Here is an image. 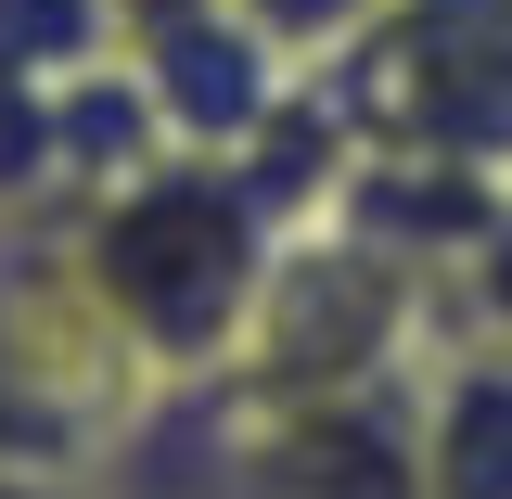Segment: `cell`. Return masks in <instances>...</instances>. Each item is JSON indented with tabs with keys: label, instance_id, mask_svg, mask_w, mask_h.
<instances>
[{
	"label": "cell",
	"instance_id": "cell-2",
	"mask_svg": "<svg viewBox=\"0 0 512 499\" xmlns=\"http://www.w3.org/2000/svg\"><path fill=\"white\" fill-rule=\"evenodd\" d=\"M308 103L333 154L512 192V0H384L308 64Z\"/></svg>",
	"mask_w": 512,
	"mask_h": 499
},
{
	"label": "cell",
	"instance_id": "cell-7",
	"mask_svg": "<svg viewBox=\"0 0 512 499\" xmlns=\"http://www.w3.org/2000/svg\"><path fill=\"white\" fill-rule=\"evenodd\" d=\"M0 499H77V487H64V474H39V461H13V448H0Z\"/></svg>",
	"mask_w": 512,
	"mask_h": 499
},
{
	"label": "cell",
	"instance_id": "cell-5",
	"mask_svg": "<svg viewBox=\"0 0 512 499\" xmlns=\"http://www.w3.org/2000/svg\"><path fill=\"white\" fill-rule=\"evenodd\" d=\"M244 13H256V26H269V39H282L295 64H320L333 39H359V26H372L384 0H244Z\"/></svg>",
	"mask_w": 512,
	"mask_h": 499
},
{
	"label": "cell",
	"instance_id": "cell-8",
	"mask_svg": "<svg viewBox=\"0 0 512 499\" xmlns=\"http://www.w3.org/2000/svg\"><path fill=\"white\" fill-rule=\"evenodd\" d=\"M128 13V39H154V26H180V13H218V0H116Z\"/></svg>",
	"mask_w": 512,
	"mask_h": 499
},
{
	"label": "cell",
	"instance_id": "cell-1",
	"mask_svg": "<svg viewBox=\"0 0 512 499\" xmlns=\"http://www.w3.org/2000/svg\"><path fill=\"white\" fill-rule=\"evenodd\" d=\"M320 103L269 154H141L128 180H103L90 205H64L39 218L64 244V269L90 282V308L116 320L128 346H141V372H231L244 359L256 308H269V282H282V256L308 231L320 205Z\"/></svg>",
	"mask_w": 512,
	"mask_h": 499
},
{
	"label": "cell",
	"instance_id": "cell-4",
	"mask_svg": "<svg viewBox=\"0 0 512 499\" xmlns=\"http://www.w3.org/2000/svg\"><path fill=\"white\" fill-rule=\"evenodd\" d=\"M410 461L423 499H512V333L448 320L410 384Z\"/></svg>",
	"mask_w": 512,
	"mask_h": 499
},
{
	"label": "cell",
	"instance_id": "cell-6",
	"mask_svg": "<svg viewBox=\"0 0 512 499\" xmlns=\"http://www.w3.org/2000/svg\"><path fill=\"white\" fill-rule=\"evenodd\" d=\"M461 320L512 333V192H500V218H487V244L461 256Z\"/></svg>",
	"mask_w": 512,
	"mask_h": 499
},
{
	"label": "cell",
	"instance_id": "cell-3",
	"mask_svg": "<svg viewBox=\"0 0 512 499\" xmlns=\"http://www.w3.org/2000/svg\"><path fill=\"white\" fill-rule=\"evenodd\" d=\"M141 397H154L141 346L90 308L64 244L39 218H0V448L90 499V474H103V448L128 436Z\"/></svg>",
	"mask_w": 512,
	"mask_h": 499
}]
</instances>
